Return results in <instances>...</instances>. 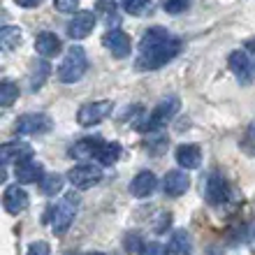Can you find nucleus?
<instances>
[{
  "label": "nucleus",
  "mask_w": 255,
  "mask_h": 255,
  "mask_svg": "<svg viewBox=\"0 0 255 255\" xmlns=\"http://www.w3.org/2000/svg\"><path fill=\"white\" fill-rule=\"evenodd\" d=\"M141 255H167V251L158 242H151V244H146V246H141Z\"/></svg>",
  "instance_id": "7c9ffc66"
},
{
  "label": "nucleus",
  "mask_w": 255,
  "mask_h": 255,
  "mask_svg": "<svg viewBox=\"0 0 255 255\" xmlns=\"http://www.w3.org/2000/svg\"><path fill=\"white\" fill-rule=\"evenodd\" d=\"M155 186H158V179H155L153 172H139V174L132 179V183H130V193H132L134 197L144 200V197H148V195L153 193Z\"/></svg>",
  "instance_id": "dca6fc26"
},
{
  "label": "nucleus",
  "mask_w": 255,
  "mask_h": 255,
  "mask_svg": "<svg viewBox=\"0 0 255 255\" xmlns=\"http://www.w3.org/2000/svg\"><path fill=\"white\" fill-rule=\"evenodd\" d=\"M35 51L42 56V58H54V56L61 54V40H58V35L49 33H40L35 37Z\"/></svg>",
  "instance_id": "2eb2a0df"
},
{
  "label": "nucleus",
  "mask_w": 255,
  "mask_h": 255,
  "mask_svg": "<svg viewBox=\"0 0 255 255\" xmlns=\"http://www.w3.org/2000/svg\"><path fill=\"white\" fill-rule=\"evenodd\" d=\"M102 141L105 139H100V137H86V139L77 141V144L72 146V155L74 158H81V160L95 158L98 151H100V146H102Z\"/></svg>",
  "instance_id": "aec40b11"
},
{
  "label": "nucleus",
  "mask_w": 255,
  "mask_h": 255,
  "mask_svg": "<svg viewBox=\"0 0 255 255\" xmlns=\"http://www.w3.org/2000/svg\"><path fill=\"white\" fill-rule=\"evenodd\" d=\"M0 44H2V49H5V51H12V49H16L21 44V28L5 26L2 30H0Z\"/></svg>",
  "instance_id": "4be33fe9"
},
{
  "label": "nucleus",
  "mask_w": 255,
  "mask_h": 255,
  "mask_svg": "<svg viewBox=\"0 0 255 255\" xmlns=\"http://www.w3.org/2000/svg\"><path fill=\"white\" fill-rule=\"evenodd\" d=\"M51 249H49L47 242H33L28 246V255H49Z\"/></svg>",
  "instance_id": "c756f323"
},
{
  "label": "nucleus",
  "mask_w": 255,
  "mask_h": 255,
  "mask_svg": "<svg viewBox=\"0 0 255 255\" xmlns=\"http://www.w3.org/2000/svg\"><path fill=\"white\" fill-rule=\"evenodd\" d=\"M16 98H19V86L12 79L0 81V105L2 107H12Z\"/></svg>",
  "instance_id": "5701e85b"
},
{
  "label": "nucleus",
  "mask_w": 255,
  "mask_h": 255,
  "mask_svg": "<svg viewBox=\"0 0 255 255\" xmlns=\"http://www.w3.org/2000/svg\"><path fill=\"white\" fill-rule=\"evenodd\" d=\"M204 195H207V200L216 207H223L225 202L230 200V186L228 181L223 179L218 172H211L207 176V183H204Z\"/></svg>",
  "instance_id": "6e6552de"
},
{
  "label": "nucleus",
  "mask_w": 255,
  "mask_h": 255,
  "mask_svg": "<svg viewBox=\"0 0 255 255\" xmlns=\"http://www.w3.org/2000/svg\"><path fill=\"white\" fill-rule=\"evenodd\" d=\"M188 188H190V179L181 169H172L162 179V193L167 195V197H179V195H183Z\"/></svg>",
  "instance_id": "ddd939ff"
},
{
  "label": "nucleus",
  "mask_w": 255,
  "mask_h": 255,
  "mask_svg": "<svg viewBox=\"0 0 255 255\" xmlns=\"http://www.w3.org/2000/svg\"><path fill=\"white\" fill-rule=\"evenodd\" d=\"M42 190L47 195H56V193H61L63 190V183H65V179H63L61 174H47V176H42Z\"/></svg>",
  "instance_id": "393cba45"
},
{
  "label": "nucleus",
  "mask_w": 255,
  "mask_h": 255,
  "mask_svg": "<svg viewBox=\"0 0 255 255\" xmlns=\"http://www.w3.org/2000/svg\"><path fill=\"white\" fill-rule=\"evenodd\" d=\"M119 158H121V144L119 141H102L100 151L95 155V160H100V165H105V167L114 165Z\"/></svg>",
  "instance_id": "412c9836"
},
{
  "label": "nucleus",
  "mask_w": 255,
  "mask_h": 255,
  "mask_svg": "<svg viewBox=\"0 0 255 255\" xmlns=\"http://www.w3.org/2000/svg\"><path fill=\"white\" fill-rule=\"evenodd\" d=\"M193 253V239L186 230H174L167 244V255H190Z\"/></svg>",
  "instance_id": "6ab92c4d"
},
{
  "label": "nucleus",
  "mask_w": 255,
  "mask_h": 255,
  "mask_svg": "<svg viewBox=\"0 0 255 255\" xmlns=\"http://www.w3.org/2000/svg\"><path fill=\"white\" fill-rule=\"evenodd\" d=\"M86 67H88L86 51L81 47H72L65 54L61 67H58V79L65 81V84H74V81H79L86 74Z\"/></svg>",
  "instance_id": "f03ea898"
},
{
  "label": "nucleus",
  "mask_w": 255,
  "mask_h": 255,
  "mask_svg": "<svg viewBox=\"0 0 255 255\" xmlns=\"http://www.w3.org/2000/svg\"><path fill=\"white\" fill-rule=\"evenodd\" d=\"M84 255H102L100 251H91V253H84Z\"/></svg>",
  "instance_id": "f704fd0d"
},
{
  "label": "nucleus",
  "mask_w": 255,
  "mask_h": 255,
  "mask_svg": "<svg viewBox=\"0 0 255 255\" xmlns=\"http://www.w3.org/2000/svg\"><path fill=\"white\" fill-rule=\"evenodd\" d=\"M123 2V9L128 14H132V16H139L148 9V0H121Z\"/></svg>",
  "instance_id": "a878e982"
},
{
  "label": "nucleus",
  "mask_w": 255,
  "mask_h": 255,
  "mask_svg": "<svg viewBox=\"0 0 255 255\" xmlns=\"http://www.w3.org/2000/svg\"><path fill=\"white\" fill-rule=\"evenodd\" d=\"M42 162L35 160L33 155H28V158H23V160L16 162V167H14V176L19 179L21 183H35L37 179L42 181Z\"/></svg>",
  "instance_id": "4468645a"
},
{
  "label": "nucleus",
  "mask_w": 255,
  "mask_h": 255,
  "mask_svg": "<svg viewBox=\"0 0 255 255\" xmlns=\"http://www.w3.org/2000/svg\"><path fill=\"white\" fill-rule=\"evenodd\" d=\"M77 207H79V195L74 193H65L63 195V200L56 204L54 209V218H51V228L58 237H63L70 230L74 221V214H77Z\"/></svg>",
  "instance_id": "7ed1b4c3"
},
{
  "label": "nucleus",
  "mask_w": 255,
  "mask_h": 255,
  "mask_svg": "<svg viewBox=\"0 0 255 255\" xmlns=\"http://www.w3.org/2000/svg\"><path fill=\"white\" fill-rule=\"evenodd\" d=\"M249 141L253 144V148H255V123H251V128H249Z\"/></svg>",
  "instance_id": "72a5a7b5"
},
{
  "label": "nucleus",
  "mask_w": 255,
  "mask_h": 255,
  "mask_svg": "<svg viewBox=\"0 0 255 255\" xmlns=\"http://www.w3.org/2000/svg\"><path fill=\"white\" fill-rule=\"evenodd\" d=\"M54 7L63 14H74L79 7V0H54Z\"/></svg>",
  "instance_id": "cd10ccee"
},
{
  "label": "nucleus",
  "mask_w": 255,
  "mask_h": 255,
  "mask_svg": "<svg viewBox=\"0 0 255 255\" xmlns=\"http://www.w3.org/2000/svg\"><path fill=\"white\" fill-rule=\"evenodd\" d=\"M51 119L47 114H23L16 119V132L19 134H42L51 130Z\"/></svg>",
  "instance_id": "1a4fd4ad"
},
{
  "label": "nucleus",
  "mask_w": 255,
  "mask_h": 255,
  "mask_svg": "<svg viewBox=\"0 0 255 255\" xmlns=\"http://www.w3.org/2000/svg\"><path fill=\"white\" fill-rule=\"evenodd\" d=\"M98 12L105 14V19L112 21V16L116 19V5H114V0H100L98 2Z\"/></svg>",
  "instance_id": "c85d7f7f"
},
{
  "label": "nucleus",
  "mask_w": 255,
  "mask_h": 255,
  "mask_svg": "<svg viewBox=\"0 0 255 255\" xmlns=\"http://www.w3.org/2000/svg\"><path fill=\"white\" fill-rule=\"evenodd\" d=\"M67 181L72 183L77 190H88L102 181V169L98 165H77L67 172Z\"/></svg>",
  "instance_id": "39448f33"
},
{
  "label": "nucleus",
  "mask_w": 255,
  "mask_h": 255,
  "mask_svg": "<svg viewBox=\"0 0 255 255\" xmlns=\"http://www.w3.org/2000/svg\"><path fill=\"white\" fill-rule=\"evenodd\" d=\"M49 72H51V67H49V63H37V65L33 67V72H30V77H28V81H30V91H40L42 84L47 81Z\"/></svg>",
  "instance_id": "b1692460"
},
{
  "label": "nucleus",
  "mask_w": 255,
  "mask_h": 255,
  "mask_svg": "<svg viewBox=\"0 0 255 255\" xmlns=\"http://www.w3.org/2000/svg\"><path fill=\"white\" fill-rule=\"evenodd\" d=\"M126 246H128V249H132V251H141L139 249V242H137V235L128 237V239H126Z\"/></svg>",
  "instance_id": "2f4dec72"
},
{
  "label": "nucleus",
  "mask_w": 255,
  "mask_h": 255,
  "mask_svg": "<svg viewBox=\"0 0 255 255\" xmlns=\"http://www.w3.org/2000/svg\"><path fill=\"white\" fill-rule=\"evenodd\" d=\"M114 109V102L109 100H100V102H88V105H81L79 112H77V121L79 126L88 128V126H95L100 123L102 119H107Z\"/></svg>",
  "instance_id": "423d86ee"
},
{
  "label": "nucleus",
  "mask_w": 255,
  "mask_h": 255,
  "mask_svg": "<svg viewBox=\"0 0 255 255\" xmlns=\"http://www.w3.org/2000/svg\"><path fill=\"white\" fill-rule=\"evenodd\" d=\"M44 0H16V5L19 7H37V5H42Z\"/></svg>",
  "instance_id": "473e14b6"
},
{
  "label": "nucleus",
  "mask_w": 255,
  "mask_h": 255,
  "mask_svg": "<svg viewBox=\"0 0 255 255\" xmlns=\"http://www.w3.org/2000/svg\"><path fill=\"white\" fill-rule=\"evenodd\" d=\"M176 162L186 169H197L202 165V151L195 144H181L176 148Z\"/></svg>",
  "instance_id": "a211bd4d"
},
{
  "label": "nucleus",
  "mask_w": 255,
  "mask_h": 255,
  "mask_svg": "<svg viewBox=\"0 0 255 255\" xmlns=\"http://www.w3.org/2000/svg\"><path fill=\"white\" fill-rule=\"evenodd\" d=\"M179 51H181V42L176 40L174 35H169L165 28L153 26V28H148L146 33H144V37H141L139 56H137L134 67H137L139 72L160 70V67L167 65Z\"/></svg>",
  "instance_id": "f257e3e1"
},
{
  "label": "nucleus",
  "mask_w": 255,
  "mask_h": 255,
  "mask_svg": "<svg viewBox=\"0 0 255 255\" xmlns=\"http://www.w3.org/2000/svg\"><path fill=\"white\" fill-rule=\"evenodd\" d=\"M28 193L21 188L19 183H12V186H7L5 188V195H2V207H5L7 214L12 216H19L23 214L28 209Z\"/></svg>",
  "instance_id": "9d476101"
},
{
  "label": "nucleus",
  "mask_w": 255,
  "mask_h": 255,
  "mask_svg": "<svg viewBox=\"0 0 255 255\" xmlns=\"http://www.w3.org/2000/svg\"><path fill=\"white\" fill-rule=\"evenodd\" d=\"M176 112H179V98L169 95V98H165V100H160L155 105L153 112L144 121V126H139V130H158V128H162L167 121H172Z\"/></svg>",
  "instance_id": "20e7f679"
},
{
  "label": "nucleus",
  "mask_w": 255,
  "mask_h": 255,
  "mask_svg": "<svg viewBox=\"0 0 255 255\" xmlns=\"http://www.w3.org/2000/svg\"><path fill=\"white\" fill-rule=\"evenodd\" d=\"M93 26H95V12H91V9H81V12L74 14L72 21L67 23V35H70L72 40H84V37L91 35Z\"/></svg>",
  "instance_id": "9b49d317"
},
{
  "label": "nucleus",
  "mask_w": 255,
  "mask_h": 255,
  "mask_svg": "<svg viewBox=\"0 0 255 255\" xmlns=\"http://www.w3.org/2000/svg\"><path fill=\"white\" fill-rule=\"evenodd\" d=\"M165 12L167 14H181L190 7V0H165Z\"/></svg>",
  "instance_id": "bb28decb"
},
{
  "label": "nucleus",
  "mask_w": 255,
  "mask_h": 255,
  "mask_svg": "<svg viewBox=\"0 0 255 255\" xmlns=\"http://www.w3.org/2000/svg\"><path fill=\"white\" fill-rule=\"evenodd\" d=\"M228 65L242 86H249L251 81H253V67H251L249 56L244 54V51H232L228 58Z\"/></svg>",
  "instance_id": "f8f14e48"
},
{
  "label": "nucleus",
  "mask_w": 255,
  "mask_h": 255,
  "mask_svg": "<svg viewBox=\"0 0 255 255\" xmlns=\"http://www.w3.org/2000/svg\"><path fill=\"white\" fill-rule=\"evenodd\" d=\"M30 153H33V148H30V144H26V141H7V144H2V148H0L2 165H9V162H14V160H23V158H28Z\"/></svg>",
  "instance_id": "f3484780"
},
{
  "label": "nucleus",
  "mask_w": 255,
  "mask_h": 255,
  "mask_svg": "<svg viewBox=\"0 0 255 255\" xmlns=\"http://www.w3.org/2000/svg\"><path fill=\"white\" fill-rule=\"evenodd\" d=\"M102 44H105V49H107L114 58H128L130 51H132L130 37H128L123 30H119V28H112V30H107V33L102 35Z\"/></svg>",
  "instance_id": "0eeeda50"
}]
</instances>
